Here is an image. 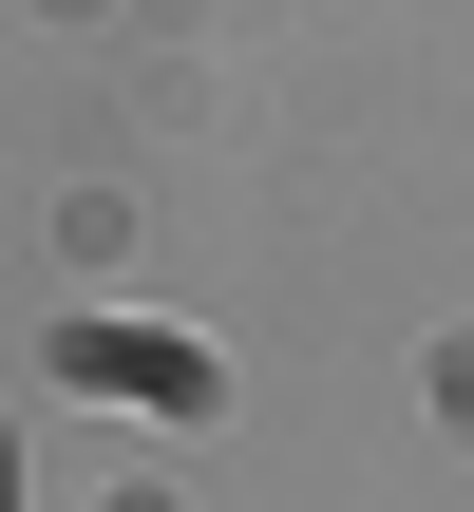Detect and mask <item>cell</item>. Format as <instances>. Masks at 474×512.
<instances>
[{
	"label": "cell",
	"mask_w": 474,
	"mask_h": 512,
	"mask_svg": "<svg viewBox=\"0 0 474 512\" xmlns=\"http://www.w3.org/2000/svg\"><path fill=\"white\" fill-rule=\"evenodd\" d=\"M0 512H19V456H0Z\"/></svg>",
	"instance_id": "6da1fadb"
}]
</instances>
